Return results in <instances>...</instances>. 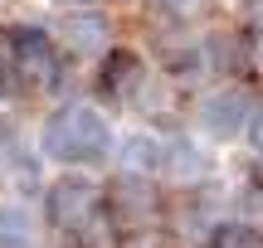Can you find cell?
<instances>
[{
    "instance_id": "obj_16",
    "label": "cell",
    "mask_w": 263,
    "mask_h": 248,
    "mask_svg": "<svg viewBox=\"0 0 263 248\" xmlns=\"http://www.w3.org/2000/svg\"><path fill=\"white\" fill-rule=\"evenodd\" d=\"M117 248H161V234L146 229V234H127V239H117Z\"/></svg>"
},
{
    "instance_id": "obj_17",
    "label": "cell",
    "mask_w": 263,
    "mask_h": 248,
    "mask_svg": "<svg viewBox=\"0 0 263 248\" xmlns=\"http://www.w3.org/2000/svg\"><path fill=\"white\" fill-rule=\"evenodd\" d=\"M161 5H166V10H171V15H190V10H195V5H200V0H161Z\"/></svg>"
},
{
    "instance_id": "obj_7",
    "label": "cell",
    "mask_w": 263,
    "mask_h": 248,
    "mask_svg": "<svg viewBox=\"0 0 263 248\" xmlns=\"http://www.w3.org/2000/svg\"><path fill=\"white\" fill-rule=\"evenodd\" d=\"M249 112H254V97H249L244 88L224 83V88H210V93L200 97L195 122H200V132L215 136V141H234V136H244Z\"/></svg>"
},
{
    "instance_id": "obj_9",
    "label": "cell",
    "mask_w": 263,
    "mask_h": 248,
    "mask_svg": "<svg viewBox=\"0 0 263 248\" xmlns=\"http://www.w3.org/2000/svg\"><path fill=\"white\" fill-rule=\"evenodd\" d=\"M249 44H254V39H244V34H210V39H200L205 68H215L219 78L244 73L249 68Z\"/></svg>"
},
{
    "instance_id": "obj_10",
    "label": "cell",
    "mask_w": 263,
    "mask_h": 248,
    "mask_svg": "<svg viewBox=\"0 0 263 248\" xmlns=\"http://www.w3.org/2000/svg\"><path fill=\"white\" fill-rule=\"evenodd\" d=\"M161 175H166L171 185H180V190H190V185H200L210 175V161L200 156V146H190V141H166Z\"/></svg>"
},
{
    "instance_id": "obj_15",
    "label": "cell",
    "mask_w": 263,
    "mask_h": 248,
    "mask_svg": "<svg viewBox=\"0 0 263 248\" xmlns=\"http://www.w3.org/2000/svg\"><path fill=\"white\" fill-rule=\"evenodd\" d=\"M10 93H20V88H15V68H10V54H5V44H0V97H10Z\"/></svg>"
},
{
    "instance_id": "obj_4",
    "label": "cell",
    "mask_w": 263,
    "mask_h": 248,
    "mask_svg": "<svg viewBox=\"0 0 263 248\" xmlns=\"http://www.w3.org/2000/svg\"><path fill=\"white\" fill-rule=\"evenodd\" d=\"M103 219H107V229H112L117 239L156 229V219H161V195H156V185H151V175L117 171L112 180L103 185Z\"/></svg>"
},
{
    "instance_id": "obj_18",
    "label": "cell",
    "mask_w": 263,
    "mask_h": 248,
    "mask_svg": "<svg viewBox=\"0 0 263 248\" xmlns=\"http://www.w3.org/2000/svg\"><path fill=\"white\" fill-rule=\"evenodd\" d=\"M254 39H263V0L254 5Z\"/></svg>"
},
{
    "instance_id": "obj_2",
    "label": "cell",
    "mask_w": 263,
    "mask_h": 248,
    "mask_svg": "<svg viewBox=\"0 0 263 248\" xmlns=\"http://www.w3.org/2000/svg\"><path fill=\"white\" fill-rule=\"evenodd\" d=\"M0 44L10 54L15 68V88L20 93H54L64 83V54H59L54 34L39 25H5L0 29Z\"/></svg>"
},
{
    "instance_id": "obj_11",
    "label": "cell",
    "mask_w": 263,
    "mask_h": 248,
    "mask_svg": "<svg viewBox=\"0 0 263 248\" xmlns=\"http://www.w3.org/2000/svg\"><path fill=\"white\" fill-rule=\"evenodd\" d=\"M161 156H166V141L156 132H132V136L117 141V161H122L127 175H156Z\"/></svg>"
},
{
    "instance_id": "obj_6",
    "label": "cell",
    "mask_w": 263,
    "mask_h": 248,
    "mask_svg": "<svg viewBox=\"0 0 263 248\" xmlns=\"http://www.w3.org/2000/svg\"><path fill=\"white\" fill-rule=\"evenodd\" d=\"M151 73H146V58L137 54V49H122L112 44L103 58H98V97H107V102H141V93H146Z\"/></svg>"
},
{
    "instance_id": "obj_13",
    "label": "cell",
    "mask_w": 263,
    "mask_h": 248,
    "mask_svg": "<svg viewBox=\"0 0 263 248\" xmlns=\"http://www.w3.org/2000/svg\"><path fill=\"white\" fill-rule=\"evenodd\" d=\"M210 248H263V234L254 224H215L210 229Z\"/></svg>"
},
{
    "instance_id": "obj_14",
    "label": "cell",
    "mask_w": 263,
    "mask_h": 248,
    "mask_svg": "<svg viewBox=\"0 0 263 248\" xmlns=\"http://www.w3.org/2000/svg\"><path fill=\"white\" fill-rule=\"evenodd\" d=\"M249 146H254V156L263 161V102H254V112H249V127H244Z\"/></svg>"
},
{
    "instance_id": "obj_3",
    "label": "cell",
    "mask_w": 263,
    "mask_h": 248,
    "mask_svg": "<svg viewBox=\"0 0 263 248\" xmlns=\"http://www.w3.org/2000/svg\"><path fill=\"white\" fill-rule=\"evenodd\" d=\"M39 195H44V224L54 234H64V239H73L88 224L103 219V185H98L93 175H83V171L54 175Z\"/></svg>"
},
{
    "instance_id": "obj_19",
    "label": "cell",
    "mask_w": 263,
    "mask_h": 248,
    "mask_svg": "<svg viewBox=\"0 0 263 248\" xmlns=\"http://www.w3.org/2000/svg\"><path fill=\"white\" fill-rule=\"evenodd\" d=\"M54 5H59V10H88L93 0H54Z\"/></svg>"
},
{
    "instance_id": "obj_5",
    "label": "cell",
    "mask_w": 263,
    "mask_h": 248,
    "mask_svg": "<svg viewBox=\"0 0 263 248\" xmlns=\"http://www.w3.org/2000/svg\"><path fill=\"white\" fill-rule=\"evenodd\" d=\"M54 44L59 54H73V58H103L107 49H112V19L103 15V10H64V15L54 19Z\"/></svg>"
},
{
    "instance_id": "obj_12",
    "label": "cell",
    "mask_w": 263,
    "mask_h": 248,
    "mask_svg": "<svg viewBox=\"0 0 263 248\" xmlns=\"http://www.w3.org/2000/svg\"><path fill=\"white\" fill-rule=\"evenodd\" d=\"M0 248H39L25 200H0Z\"/></svg>"
},
{
    "instance_id": "obj_1",
    "label": "cell",
    "mask_w": 263,
    "mask_h": 248,
    "mask_svg": "<svg viewBox=\"0 0 263 248\" xmlns=\"http://www.w3.org/2000/svg\"><path fill=\"white\" fill-rule=\"evenodd\" d=\"M39 156L44 161H59L64 171L103 166L112 156V122L88 102H64L39 127Z\"/></svg>"
},
{
    "instance_id": "obj_8",
    "label": "cell",
    "mask_w": 263,
    "mask_h": 248,
    "mask_svg": "<svg viewBox=\"0 0 263 248\" xmlns=\"http://www.w3.org/2000/svg\"><path fill=\"white\" fill-rule=\"evenodd\" d=\"M39 161L44 156L29 151L25 141H20L15 132H0V185H5L10 195H29V190H44V180H39Z\"/></svg>"
}]
</instances>
